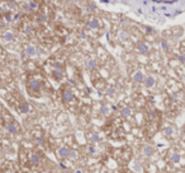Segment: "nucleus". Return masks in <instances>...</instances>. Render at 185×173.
I'll list each match as a JSON object with an SVG mask.
<instances>
[{
  "label": "nucleus",
  "instance_id": "obj_28",
  "mask_svg": "<svg viewBox=\"0 0 185 173\" xmlns=\"http://www.w3.org/2000/svg\"><path fill=\"white\" fill-rule=\"evenodd\" d=\"M114 92H115V88H109V89L107 90V94L112 95V94H114Z\"/></svg>",
  "mask_w": 185,
  "mask_h": 173
},
{
  "label": "nucleus",
  "instance_id": "obj_22",
  "mask_svg": "<svg viewBox=\"0 0 185 173\" xmlns=\"http://www.w3.org/2000/svg\"><path fill=\"white\" fill-rule=\"evenodd\" d=\"M108 112H109V108H108L107 106H103L102 108H100V113L102 115H108Z\"/></svg>",
  "mask_w": 185,
  "mask_h": 173
},
{
  "label": "nucleus",
  "instance_id": "obj_26",
  "mask_svg": "<svg viewBox=\"0 0 185 173\" xmlns=\"http://www.w3.org/2000/svg\"><path fill=\"white\" fill-rule=\"evenodd\" d=\"M53 68H55L56 70H64V66H62V64H60V62H55Z\"/></svg>",
  "mask_w": 185,
  "mask_h": 173
},
{
  "label": "nucleus",
  "instance_id": "obj_21",
  "mask_svg": "<svg viewBox=\"0 0 185 173\" xmlns=\"http://www.w3.org/2000/svg\"><path fill=\"white\" fill-rule=\"evenodd\" d=\"M164 133H165V135H166V136H171V135H173V133H174V130H173V127H170V126H167V127L165 129V131H164Z\"/></svg>",
  "mask_w": 185,
  "mask_h": 173
},
{
  "label": "nucleus",
  "instance_id": "obj_18",
  "mask_svg": "<svg viewBox=\"0 0 185 173\" xmlns=\"http://www.w3.org/2000/svg\"><path fill=\"white\" fill-rule=\"evenodd\" d=\"M27 4H28V7H29V10H37L38 5H39L37 1H28Z\"/></svg>",
  "mask_w": 185,
  "mask_h": 173
},
{
  "label": "nucleus",
  "instance_id": "obj_8",
  "mask_svg": "<svg viewBox=\"0 0 185 173\" xmlns=\"http://www.w3.org/2000/svg\"><path fill=\"white\" fill-rule=\"evenodd\" d=\"M3 40H4L5 42H12V41L14 40V33H13L12 31L4 32V34H3Z\"/></svg>",
  "mask_w": 185,
  "mask_h": 173
},
{
  "label": "nucleus",
  "instance_id": "obj_19",
  "mask_svg": "<svg viewBox=\"0 0 185 173\" xmlns=\"http://www.w3.org/2000/svg\"><path fill=\"white\" fill-rule=\"evenodd\" d=\"M180 154H178V153H175V154L171 155V162H174V163H178V162H180Z\"/></svg>",
  "mask_w": 185,
  "mask_h": 173
},
{
  "label": "nucleus",
  "instance_id": "obj_33",
  "mask_svg": "<svg viewBox=\"0 0 185 173\" xmlns=\"http://www.w3.org/2000/svg\"><path fill=\"white\" fill-rule=\"evenodd\" d=\"M179 61H180V62H185V55H180V56H179Z\"/></svg>",
  "mask_w": 185,
  "mask_h": 173
},
{
  "label": "nucleus",
  "instance_id": "obj_4",
  "mask_svg": "<svg viewBox=\"0 0 185 173\" xmlns=\"http://www.w3.org/2000/svg\"><path fill=\"white\" fill-rule=\"evenodd\" d=\"M29 162H31L32 166H38V164L42 162V156H41L39 153L34 152V153H32V154L29 155Z\"/></svg>",
  "mask_w": 185,
  "mask_h": 173
},
{
  "label": "nucleus",
  "instance_id": "obj_30",
  "mask_svg": "<svg viewBox=\"0 0 185 173\" xmlns=\"http://www.w3.org/2000/svg\"><path fill=\"white\" fill-rule=\"evenodd\" d=\"M88 150H89V153H90V154H95V152H96V150H95V148L91 146V145L88 148Z\"/></svg>",
  "mask_w": 185,
  "mask_h": 173
},
{
  "label": "nucleus",
  "instance_id": "obj_24",
  "mask_svg": "<svg viewBox=\"0 0 185 173\" xmlns=\"http://www.w3.org/2000/svg\"><path fill=\"white\" fill-rule=\"evenodd\" d=\"M119 37H121V40H127V37H128V33L124 31H121L119 32Z\"/></svg>",
  "mask_w": 185,
  "mask_h": 173
},
{
  "label": "nucleus",
  "instance_id": "obj_2",
  "mask_svg": "<svg viewBox=\"0 0 185 173\" xmlns=\"http://www.w3.org/2000/svg\"><path fill=\"white\" fill-rule=\"evenodd\" d=\"M20 129V126L18 125L17 121H14L13 119H9L5 121V130L8 131L9 134H17Z\"/></svg>",
  "mask_w": 185,
  "mask_h": 173
},
{
  "label": "nucleus",
  "instance_id": "obj_36",
  "mask_svg": "<svg viewBox=\"0 0 185 173\" xmlns=\"http://www.w3.org/2000/svg\"><path fill=\"white\" fill-rule=\"evenodd\" d=\"M75 173H83V171H81V169H76Z\"/></svg>",
  "mask_w": 185,
  "mask_h": 173
},
{
  "label": "nucleus",
  "instance_id": "obj_3",
  "mask_svg": "<svg viewBox=\"0 0 185 173\" xmlns=\"http://www.w3.org/2000/svg\"><path fill=\"white\" fill-rule=\"evenodd\" d=\"M61 97H62V101H64L65 103L71 102V101L75 98V97H74V93H72L71 90H70L69 88H66V87L62 88V90H61Z\"/></svg>",
  "mask_w": 185,
  "mask_h": 173
},
{
  "label": "nucleus",
  "instance_id": "obj_17",
  "mask_svg": "<svg viewBox=\"0 0 185 173\" xmlns=\"http://www.w3.org/2000/svg\"><path fill=\"white\" fill-rule=\"evenodd\" d=\"M96 66V61H95L94 59H89L88 61H86V68H88V69H94V68Z\"/></svg>",
  "mask_w": 185,
  "mask_h": 173
},
{
  "label": "nucleus",
  "instance_id": "obj_11",
  "mask_svg": "<svg viewBox=\"0 0 185 173\" xmlns=\"http://www.w3.org/2000/svg\"><path fill=\"white\" fill-rule=\"evenodd\" d=\"M64 75H65V74H64V70H56V69H55V70L52 71V76L56 79V80H61V79L64 78Z\"/></svg>",
  "mask_w": 185,
  "mask_h": 173
},
{
  "label": "nucleus",
  "instance_id": "obj_29",
  "mask_svg": "<svg viewBox=\"0 0 185 173\" xmlns=\"http://www.w3.org/2000/svg\"><path fill=\"white\" fill-rule=\"evenodd\" d=\"M91 141H93V143H96V141H99V135H98V134H95V135H93Z\"/></svg>",
  "mask_w": 185,
  "mask_h": 173
},
{
  "label": "nucleus",
  "instance_id": "obj_23",
  "mask_svg": "<svg viewBox=\"0 0 185 173\" xmlns=\"http://www.w3.org/2000/svg\"><path fill=\"white\" fill-rule=\"evenodd\" d=\"M77 156V153L74 152V150H70V154H69V159H71V160H74V159Z\"/></svg>",
  "mask_w": 185,
  "mask_h": 173
},
{
  "label": "nucleus",
  "instance_id": "obj_25",
  "mask_svg": "<svg viewBox=\"0 0 185 173\" xmlns=\"http://www.w3.org/2000/svg\"><path fill=\"white\" fill-rule=\"evenodd\" d=\"M7 5H8V9H15V3L14 1H7Z\"/></svg>",
  "mask_w": 185,
  "mask_h": 173
},
{
  "label": "nucleus",
  "instance_id": "obj_34",
  "mask_svg": "<svg viewBox=\"0 0 185 173\" xmlns=\"http://www.w3.org/2000/svg\"><path fill=\"white\" fill-rule=\"evenodd\" d=\"M3 26H4V19H3L1 14H0V27H3Z\"/></svg>",
  "mask_w": 185,
  "mask_h": 173
},
{
  "label": "nucleus",
  "instance_id": "obj_16",
  "mask_svg": "<svg viewBox=\"0 0 185 173\" xmlns=\"http://www.w3.org/2000/svg\"><path fill=\"white\" fill-rule=\"evenodd\" d=\"M121 113H122V116H123V117H129L131 115H132V111H131L129 107H123Z\"/></svg>",
  "mask_w": 185,
  "mask_h": 173
},
{
  "label": "nucleus",
  "instance_id": "obj_10",
  "mask_svg": "<svg viewBox=\"0 0 185 173\" xmlns=\"http://www.w3.org/2000/svg\"><path fill=\"white\" fill-rule=\"evenodd\" d=\"M137 48H138V51H140L141 54H147V52L150 51V46L147 45V43H145V42L140 43Z\"/></svg>",
  "mask_w": 185,
  "mask_h": 173
},
{
  "label": "nucleus",
  "instance_id": "obj_20",
  "mask_svg": "<svg viewBox=\"0 0 185 173\" xmlns=\"http://www.w3.org/2000/svg\"><path fill=\"white\" fill-rule=\"evenodd\" d=\"M37 21L38 22H41V23H45V22H47V17H46L45 14H38V17H37Z\"/></svg>",
  "mask_w": 185,
  "mask_h": 173
},
{
  "label": "nucleus",
  "instance_id": "obj_31",
  "mask_svg": "<svg viewBox=\"0 0 185 173\" xmlns=\"http://www.w3.org/2000/svg\"><path fill=\"white\" fill-rule=\"evenodd\" d=\"M157 115V111H151L150 112V119H155Z\"/></svg>",
  "mask_w": 185,
  "mask_h": 173
},
{
  "label": "nucleus",
  "instance_id": "obj_6",
  "mask_svg": "<svg viewBox=\"0 0 185 173\" xmlns=\"http://www.w3.org/2000/svg\"><path fill=\"white\" fill-rule=\"evenodd\" d=\"M18 109H19V112H22V113H28V112L31 111V106H29L27 102H22L19 104Z\"/></svg>",
  "mask_w": 185,
  "mask_h": 173
},
{
  "label": "nucleus",
  "instance_id": "obj_12",
  "mask_svg": "<svg viewBox=\"0 0 185 173\" xmlns=\"http://www.w3.org/2000/svg\"><path fill=\"white\" fill-rule=\"evenodd\" d=\"M88 26L90 27L91 29H96V28H99V27H100V23H99V21H98L96 18H93V19H90V22L88 23Z\"/></svg>",
  "mask_w": 185,
  "mask_h": 173
},
{
  "label": "nucleus",
  "instance_id": "obj_9",
  "mask_svg": "<svg viewBox=\"0 0 185 173\" xmlns=\"http://www.w3.org/2000/svg\"><path fill=\"white\" fill-rule=\"evenodd\" d=\"M145 86L147 87V88H152L156 84V80H155V78L154 76H147V78H145Z\"/></svg>",
  "mask_w": 185,
  "mask_h": 173
},
{
  "label": "nucleus",
  "instance_id": "obj_7",
  "mask_svg": "<svg viewBox=\"0 0 185 173\" xmlns=\"http://www.w3.org/2000/svg\"><path fill=\"white\" fill-rule=\"evenodd\" d=\"M133 80H134L136 83H142V82L145 80V75H143L142 71H137V73L133 74Z\"/></svg>",
  "mask_w": 185,
  "mask_h": 173
},
{
  "label": "nucleus",
  "instance_id": "obj_14",
  "mask_svg": "<svg viewBox=\"0 0 185 173\" xmlns=\"http://www.w3.org/2000/svg\"><path fill=\"white\" fill-rule=\"evenodd\" d=\"M3 19H4V23L7 22V23H9V22H13V15L10 14L9 12H5L4 14H1Z\"/></svg>",
  "mask_w": 185,
  "mask_h": 173
},
{
  "label": "nucleus",
  "instance_id": "obj_38",
  "mask_svg": "<svg viewBox=\"0 0 185 173\" xmlns=\"http://www.w3.org/2000/svg\"><path fill=\"white\" fill-rule=\"evenodd\" d=\"M184 79H185V75H184Z\"/></svg>",
  "mask_w": 185,
  "mask_h": 173
},
{
  "label": "nucleus",
  "instance_id": "obj_15",
  "mask_svg": "<svg viewBox=\"0 0 185 173\" xmlns=\"http://www.w3.org/2000/svg\"><path fill=\"white\" fill-rule=\"evenodd\" d=\"M26 52L27 55H29V56H33V55H36V47L34 46H27L26 47Z\"/></svg>",
  "mask_w": 185,
  "mask_h": 173
},
{
  "label": "nucleus",
  "instance_id": "obj_13",
  "mask_svg": "<svg viewBox=\"0 0 185 173\" xmlns=\"http://www.w3.org/2000/svg\"><path fill=\"white\" fill-rule=\"evenodd\" d=\"M142 153H143V154H145L146 156L152 155V154H154V148H152L151 145H146V146H143Z\"/></svg>",
  "mask_w": 185,
  "mask_h": 173
},
{
  "label": "nucleus",
  "instance_id": "obj_27",
  "mask_svg": "<svg viewBox=\"0 0 185 173\" xmlns=\"http://www.w3.org/2000/svg\"><path fill=\"white\" fill-rule=\"evenodd\" d=\"M88 10H89V12H95V10H96V8L94 7V4H89L88 5Z\"/></svg>",
  "mask_w": 185,
  "mask_h": 173
},
{
  "label": "nucleus",
  "instance_id": "obj_5",
  "mask_svg": "<svg viewBox=\"0 0 185 173\" xmlns=\"http://www.w3.org/2000/svg\"><path fill=\"white\" fill-rule=\"evenodd\" d=\"M70 150L67 146H61L58 149V155L61 156V158H69V154H70Z\"/></svg>",
  "mask_w": 185,
  "mask_h": 173
},
{
  "label": "nucleus",
  "instance_id": "obj_1",
  "mask_svg": "<svg viewBox=\"0 0 185 173\" xmlns=\"http://www.w3.org/2000/svg\"><path fill=\"white\" fill-rule=\"evenodd\" d=\"M27 87H28L29 93H37L42 89V82H41V79H38V78H31L28 80Z\"/></svg>",
  "mask_w": 185,
  "mask_h": 173
},
{
  "label": "nucleus",
  "instance_id": "obj_32",
  "mask_svg": "<svg viewBox=\"0 0 185 173\" xmlns=\"http://www.w3.org/2000/svg\"><path fill=\"white\" fill-rule=\"evenodd\" d=\"M161 46H162V48H164V50H167V42L166 41H161Z\"/></svg>",
  "mask_w": 185,
  "mask_h": 173
},
{
  "label": "nucleus",
  "instance_id": "obj_35",
  "mask_svg": "<svg viewBox=\"0 0 185 173\" xmlns=\"http://www.w3.org/2000/svg\"><path fill=\"white\" fill-rule=\"evenodd\" d=\"M146 32H147V33H151V32H152V28H151V27H147V28H146Z\"/></svg>",
  "mask_w": 185,
  "mask_h": 173
},
{
  "label": "nucleus",
  "instance_id": "obj_37",
  "mask_svg": "<svg viewBox=\"0 0 185 173\" xmlns=\"http://www.w3.org/2000/svg\"><path fill=\"white\" fill-rule=\"evenodd\" d=\"M1 55H3V47L0 46V56H1Z\"/></svg>",
  "mask_w": 185,
  "mask_h": 173
},
{
  "label": "nucleus",
  "instance_id": "obj_39",
  "mask_svg": "<svg viewBox=\"0 0 185 173\" xmlns=\"http://www.w3.org/2000/svg\"><path fill=\"white\" fill-rule=\"evenodd\" d=\"M184 64H185V62H184Z\"/></svg>",
  "mask_w": 185,
  "mask_h": 173
}]
</instances>
